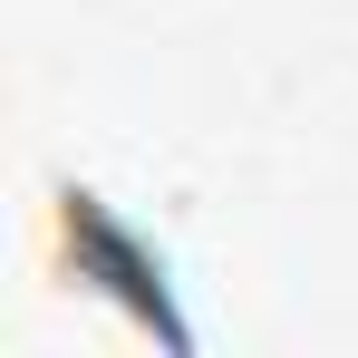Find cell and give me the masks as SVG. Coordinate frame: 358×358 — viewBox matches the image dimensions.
Returning <instances> with one entry per match:
<instances>
[{
    "label": "cell",
    "instance_id": "cell-1",
    "mask_svg": "<svg viewBox=\"0 0 358 358\" xmlns=\"http://www.w3.org/2000/svg\"><path fill=\"white\" fill-rule=\"evenodd\" d=\"M39 262H49L59 291L107 300L126 329H145L155 349L194 358V320H184V300H175V262H165V242L136 233L87 175H49V203H39Z\"/></svg>",
    "mask_w": 358,
    "mask_h": 358
}]
</instances>
